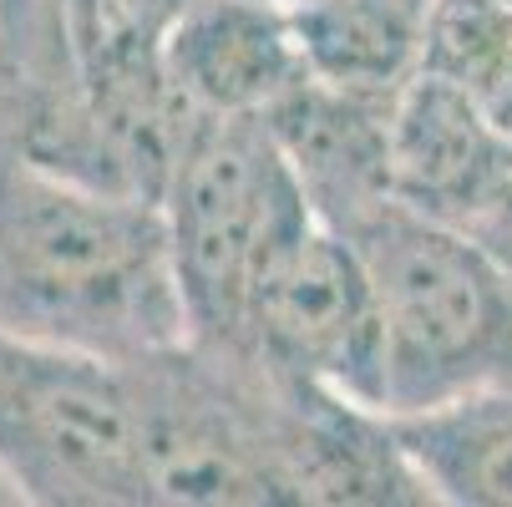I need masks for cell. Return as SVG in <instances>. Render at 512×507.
Segmentation results:
<instances>
[{
  "instance_id": "cell-11",
  "label": "cell",
  "mask_w": 512,
  "mask_h": 507,
  "mask_svg": "<svg viewBox=\"0 0 512 507\" xmlns=\"http://www.w3.org/2000/svg\"><path fill=\"white\" fill-rule=\"evenodd\" d=\"M193 6V0H77V51L82 61L97 46L158 51L163 31Z\"/></svg>"
},
{
  "instance_id": "cell-8",
  "label": "cell",
  "mask_w": 512,
  "mask_h": 507,
  "mask_svg": "<svg viewBox=\"0 0 512 507\" xmlns=\"http://www.w3.org/2000/svg\"><path fill=\"white\" fill-rule=\"evenodd\" d=\"M391 112H396V97L345 92L320 77H305L295 92H284L264 112L274 148L284 153L310 213L325 229L335 234L355 229L365 213L396 193Z\"/></svg>"
},
{
  "instance_id": "cell-7",
  "label": "cell",
  "mask_w": 512,
  "mask_h": 507,
  "mask_svg": "<svg viewBox=\"0 0 512 507\" xmlns=\"http://www.w3.org/2000/svg\"><path fill=\"white\" fill-rule=\"evenodd\" d=\"M158 66L193 117H264L310 77L279 0H193L163 31Z\"/></svg>"
},
{
  "instance_id": "cell-12",
  "label": "cell",
  "mask_w": 512,
  "mask_h": 507,
  "mask_svg": "<svg viewBox=\"0 0 512 507\" xmlns=\"http://www.w3.org/2000/svg\"><path fill=\"white\" fill-rule=\"evenodd\" d=\"M279 6H289V0H279Z\"/></svg>"
},
{
  "instance_id": "cell-4",
  "label": "cell",
  "mask_w": 512,
  "mask_h": 507,
  "mask_svg": "<svg viewBox=\"0 0 512 507\" xmlns=\"http://www.w3.org/2000/svg\"><path fill=\"white\" fill-rule=\"evenodd\" d=\"M117 371L142 507H295L274 462V381L249 350L183 340Z\"/></svg>"
},
{
  "instance_id": "cell-2",
  "label": "cell",
  "mask_w": 512,
  "mask_h": 507,
  "mask_svg": "<svg viewBox=\"0 0 512 507\" xmlns=\"http://www.w3.org/2000/svg\"><path fill=\"white\" fill-rule=\"evenodd\" d=\"M345 239L376 295L386 416L512 381V269L487 244L396 193Z\"/></svg>"
},
{
  "instance_id": "cell-3",
  "label": "cell",
  "mask_w": 512,
  "mask_h": 507,
  "mask_svg": "<svg viewBox=\"0 0 512 507\" xmlns=\"http://www.w3.org/2000/svg\"><path fill=\"white\" fill-rule=\"evenodd\" d=\"M158 208L188 340L244 350L259 279L315 224L264 117H188Z\"/></svg>"
},
{
  "instance_id": "cell-10",
  "label": "cell",
  "mask_w": 512,
  "mask_h": 507,
  "mask_svg": "<svg viewBox=\"0 0 512 507\" xmlns=\"http://www.w3.org/2000/svg\"><path fill=\"white\" fill-rule=\"evenodd\" d=\"M386 421L431 502L512 507V381Z\"/></svg>"
},
{
  "instance_id": "cell-9",
  "label": "cell",
  "mask_w": 512,
  "mask_h": 507,
  "mask_svg": "<svg viewBox=\"0 0 512 507\" xmlns=\"http://www.w3.org/2000/svg\"><path fill=\"white\" fill-rule=\"evenodd\" d=\"M289 21L310 77L365 97H401L431 56L436 0H289Z\"/></svg>"
},
{
  "instance_id": "cell-6",
  "label": "cell",
  "mask_w": 512,
  "mask_h": 507,
  "mask_svg": "<svg viewBox=\"0 0 512 507\" xmlns=\"http://www.w3.org/2000/svg\"><path fill=\"white\" fill-rule=\"evenodd\" d=\"M244 350L269 371L330 386L381 411L376 295L355 244L320 219L259 279Z\"/></svg>"
},
{
  "instance_id": "cell-1",
  "label": "cell",
  "mask_w": 512,
  "mask_h": 507,
  "mask_svg": "<svg viewBox=\"0 0 512 507\" xmlns=\"http://www.w3.org/2000/svg\"><path fill=\"white\" fill-rule=\"evenodd\" d=\"M0 325L107 366L183 345L158 198L56 173L0 137Z\"/></svg>"
},
{
  "instance_id": "cell-5",
  "label": "cell",
  "mask_w": 512,
  "mask_h": 507,
  "mask_svg": "<svg viewBox=\"0 0 512 507\" xmlns=\"http://www.w3.org/2000/svg\"><path fill=\"white\" fill-rule=\"evenodd\" d=\"M0 482L36 507H142L122 371L0 325Z\"/></svg>"
}]
</instances>
